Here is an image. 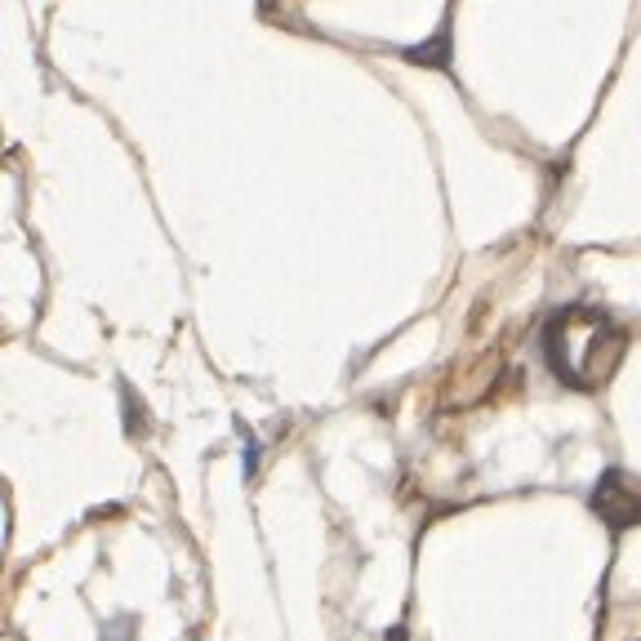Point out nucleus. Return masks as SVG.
Returning <instances> with one entry per match:
<instances>
[{"label": "nucleus", "instance_id": "nucleus-1", "mask_svg": "<svg viewBox=\"0 0 641 641\" xmlns=\"http://www.w3.org/2000/svg\"><path fill=\"white\" fill-rule=\"evenodd\" d=\"M628 348V334L619 321H610L597 308H561L544 325V357L548 370L566 388L593 392L619 370Z\"/></svg>", "mask_w": 641, "mask_h": 641}, {"label": "nucleus", "instance_id": "nucleus-2", "mask_svg": "<svg viewBox=\"0 0 641 641\" xmlns=\"http://www.w3.org/2000/svg\"><path fill=\"white\" fill-rule=\"evenodd\" d=\"M588 504H593V512L610 530L641 526V477H633V472H624V468L601 472V481H597Z\"/></svg>", "mask_w": 641, "mask_h": 641}, {"label": "nucleus", "instance_id": "nucleus-3", "mask_svg": "<svg viewBox=\"0 0 641 641\" xmlns=\"http://www.w3.org/2000/svg\"><path fill=\"white\" fill-rule=\"evenodd\" d=\"M410 63H423V67H450V27H441L432 41H423V49H406Z\"/></svg>", "mask_w": 641, "mask_h": 641}]
</instances>
